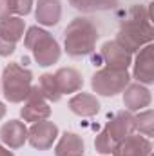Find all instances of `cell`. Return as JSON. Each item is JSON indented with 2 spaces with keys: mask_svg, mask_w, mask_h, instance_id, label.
<instances>
[{
  "mask_svg": "<svg viewBox=\"0 0 154 156\" xmlns=\"http://www.w3.org/2000/svg\"><path fill=\"white\" fill-rule=\"evenodd\" d=\"M152 35V20L149 16L147 5L136 4L127 9L123 18L120 20V31L116 37V44H120L127 53H136L143 45L151 44Z\"/></svg>",
  "mask_w": 154,
  "mask_h": 156,
  "instance_id": "cell-1",
  "label": "cell"
},
{
  "mask_svg": "<svg viewBox=\"0 0 154 156\" xmlns=\"http://www.w3.org/2000/svg\"><path fill=\"white\" fill-rule=\"evenodd\" d=\"M98 27L87 16H76L64 31V45L69 56H87L98 42Z\"/></svg>",
  "mask_w": 154,
  "mask_h": 156,
  "instance_id": "cell-2",
  "label": "cell"
},
{
  "mask_svg": "<svg viewBox=\"0 0 154 156\" xmlns=\"http://www.w3.org/2000/svg\"><path fill=\"white\" fill-rule=\"evenodd\" d=\"M0 83H2V93L7 102L22 104L33 87V73L22 67L18 62H11L5 66L0 76Z\"/></svg>",
  "mask_w": 154,
  "mask_h": 156,
  "instance_id": "cell-3",
  "label": "cell"
},
{
  "mask_svg": "<svg viewBox=\"0 0 154 156\" xmlns=\"http://www.w3.org/2000/svg\"><path fill=\"white\" fill-rule=\"evenodd\" d=\"M24 44L33 53V58L37 60V64L42 67L56 64L62 53L58 42L38 26H33L27 29V33L24 35Z\"/></svg>",
  "mask_w": 154,
  "mask_h": 156,
  "instance_id": "cell-4",
  "label": "cell"
},
{
  "mask_svg": "<svg viewBox=\"0 0 154 156\" xmlns=\"http://www.w3.org/2000/svg\"><path fill=\"white\" fill-rule=\"evenodd\" d=\"M129 83H131V75L127 73V69H113V67H103L96 71L91 80L93 91L102 96H116Z\"/></svg>",
  "mask_w": 154,
  "mask_h": 156,
  "instance_id": "cell-5",
  "label": "cell"
},
{
  "mask_svg": "<svg viewBox=\"0 0 154 156\" xmlns=\"http://www.w3.org/2000/svg\"><path fill=\"white\" fill-rule=\"evenodd\" d=\"M20 116L26 122H40V120H47L51 116V107L47 104V100L44 98V94L40 93L38 85H33L27 98L24 100V107L20 109Z\"/></svg>",
  "mask_w": 154,
  "mask_h": 156,
  "instance_id": "cell-6",
  "label": "cell"
},
{
  "mask_svg": "<svg viewBox=\"0 0 154 156\" xmlns=\"http://www.w3.org/2000/svg\"><path fill=\"white\" fill-rule=\"evenodd\" d=\"M56 136H58V127H56V123H53L49 120L35 122L31 125V129H27V142L38 151L51 149Z\"/></svg>",
  "mask_w": 154,
  "mask_h": 156,
  "instance_id": "cell-7",
  "label": "cell"
},
{
  "mask_svg": "<svg viewBox=\"0 0 154 156\" xmlns=\"http://www.w3.org/2000/svg\"><path fill=\"white\" fill-rule=\"evenodd\" d=\"M136 131L134 125V115L131 111H118L114 116L107 122V125L103 127V133L114 142L118 144L120 140H123L125 136L132 134Z\"/></svg>",
  "mask_w": 154,
  "mask_h": 156,
  "instance_id": "cell-8",
  "label": "cell"
},
{
  "mask_svg": "<svg viewBox=\"0 0 154 156\" xmlns=\"http://www.w3.org/2000/svg\"><path fill=\"white\" fill-rule=\"evenodd\" d=\"M152 154V144L147 136L140 134H129L123 140L116 144L113 156H151Z\"/></svg>",
  "mask_w": 154,
  "mask_h": 156,
  "instance_id": "cell-9",
  "label": "cell"
},
{
  "mask_svg": "<svg viewBox=\"0 0 154 156\" xmlns=\"http://www.w3.org/2000/svg\"><path fill=\"white\" fill-rule=\"evenodd\" d=\"M154 47L152 44L143 45L138 51V56L134 60V78L138 80V83L149 85L154 82Z\"/></svg>",
  "mask_w": 154,
  "mask_h": 156,
  "instance_id": "cell-10",
  "label": "cell"
},
{
  "mask_svg": "<svg viewBox=\"0 0 154 156\" xmlns=\"http://www.w3.org/2000/svg\"><path fill=\"white\" fill-rule=\"evenodd\" d=\"M100 56L105 62V67L113 69H127L132 64V55L127 53L120 44H116V40H109L102 45Z\"/></svg>",
  "mask_w": 154,
  "mask_h": 156,
  "instance_id": "cell-11",
  "label": "cell"
},
{
  "mask_svg": "<svg viewBox=\"0 0 154 156\" xmlns=\"http://www.w3.org/2000/svg\"><path fill=\"white\" fill-rule=\"evenodd\" d=\"M123 105L127 111H142L151 105V91L143 83H129L123 91Z\"/></svg>",
  "mask_w": 154,
  "mask_h": 156,
  "instance_id": "cell-12",
  "label": "cell"
},
{
  "mask_svg": "<svg viewBox=\"0 0 154 156\" xmlns=\"http://www.w3.org/2000/svg\"><path fill=\"white\" fill-rule=\"evenodd\" d=\"M0 140L9 149H18L27 142V127L18 120H9L0 127Z\"/></svg>",
  "mask_w": 154,
  "mask_h": 156,
  "instance_id": "cell-13",
  "label": "cell"
},
{
  "mask_svg": "<svg viewBox=\"0 0 154 156\" xmlns=\"http://www.w3.org/2000/svg\"><path fill=\"white\" fill-rule=\"evenodd\" d=\"M35 16L42 26H56L62 18V2L60 0H38Z\"/></svg>",
  "mask_w": 154,
  "mask_h": 156,
  "instance_id": "cell-14",
  "label": "cell"
},
{
  "mask_svg": "<svg viewBox=\"0 0 154 156\" xmlns=\"http://www.w3.org/2000/svg\"><path fill=\"white\" fill-rule=\"evenodd\" d=\"M54 80H56V85H58L62 94L76 93L83 85V78L75 67H60L54 73Z\"/></svg>",
  "mask_w": 154,
  "mask_h": 156,
  "instance_id": "cell-15",
  "label": "cell"
},
{
  "mask_svg": "<svg viewBox=\"0 0 154 156\" xmlns=\"http://www.w3.org/2000/svg\"><path fill=\"white\" fill-rule=\"evenodd\" d=\"M69 109L82 118L94 116L100 111V102L91 93H78L69 100Z\"/></svg>",
  "mask_w": 154,
  "mask_h": 156,
  "instance_id": "cell-16",
  "label": "cell"
},
{
  "mask_svg": "<svg viewBox=\"0 0 154 156\" xmlns=\"http://www.w3.org/2000/svg\"><path fill=\"white\" fill-rule=\"evenodd\" d=\"M83 153V140L75 133H64L54 147V156H78Z\"/></svg>",
  "mask_w": 154,
  "mask_h": 156,
  "instance_id": "cell-17",
  "label": "cell"
},
{
  "mask_svg": "<svg viewBox=\"0 0 154 156\" xmlns=\"http://www.w3.org/2000/svg\"><path fill=\"white\" fill-rule=\"evenodd\" d=\"M24 29H26V24L20 16H7L0 20V33L15 44L20 38H24Z\"/></svg>",
  "mask_w": 154,
  "mask_h": 156,
  "instance_id": "cell-18",
  "label": "cell"
},
{
  "mask_svg": "<svg viewBox=\"0 0 154 156\" xmlns=\"http://www.w3.org/2000/svg\"><path fill=\"white\" fill-rule=\"evenodd\" d=\"M38 89L47 102H58L62 98V93H60V89L56 85L54 75H51V73H44L38 78Z\"/></svg>",
  "mask_w": 154,
  "mask_h": 156,
  "instance_id": "cell-19",
  "label": "cell"
},
{
  "mask_svg": "<svg viewBox=\"0 0 154 156\" xmlns=\"http://www.w3.org/2000/svg\"><path fill=\"white\" fill-rule=\"evenodd\" d=\"M134 125H136V129L142 133V134H145V136H152L154 129V113L151 109H147V111H140V115H136L134 116Z\"/></svg>",
  "mask_w": 154,
  "mask_h": 156,
  "instance_id": "cell-20",
  "label": "cell"
},
{
  "mask_svg": "<svg viewBox=\"0 0 154 156\" xmlns=\"http://www.w3.org/2000/svg\"><path fill=\"white\" fill-rule=\"evenodd\" d=\"M94 147H96V151H98L100 154H111V153L114 151L116 144L102 131V133L96 136V140H94Z\"/></svg>",
  "mask_w": 154,
  "mask_h": 156,
  "instance_id": "cell-21",
  "label": "cell"
},
{
  "mask_svg": "<svg viewBox=\"0 0 154 156\" xmlns=\"http://www.w3.org/2000/svg\"><path fill=\"white\" fill-rule=\"evenodd\" d=\"M31 7H33V0H9V9H11V15L15 16H26L31 13Z\"/></svg>",
  "mask_w": 154,
  "mask_h": 156,
  "instance_id": "cell-22",
  "label": "cell"
},
{
  "mask_svg": "<svg viewBox=\"0 0 154 156\" xmlns=\"http://www.w3.org/2000/svg\"><path fill=\"white\" fill-rule=\"evenodd\" d=\"M118 5V0H91V11H109Z\"/></svg>",
  "mask_w": 154,
  "mask_h": 156,
  "instance_id": "cell-23",
  "label": "cell"
},
{
  "mask_svg": "<svg viewBox=\"0 0 154 156\" xmlns=\"http://www.w3.org/2000/svg\"><path fill=\"white\" fill-rule=\"evenodd\" d=\"M15 49H16V44L11 42L9 38H5L0 33V56H9V55L15 53Z\"/></svg>",
  "mask_w": 154,
  "mask_h": 156,
  "instance_id": "cell-24",
  "label": "cell"
},
{
  "mask_svg": "<svg viewBox=\"0 0 154 156\" xmlns=\"http://www.w3.org/2000/svg\"><path fill=\"white\" fill-rule=\"evenodd\" d=\"M69 4L78 11H91V0H69Z\"/></svg>",
  "mask_w": 154,
  "mask_h": 156,
  "instance_id": "cell-25",
  "label": "cell"
},
{
  "mask_svg": "<svg viewBox=\"0 0 154 156\" xmlns=\"http://www.w3.org/2000/svg\"><path fill=\"white\" fill-rule=\"evenodd\" d=\"M7 16H13L11 9H9V0H0V20H4Z\"/></svg>",
  "mask_w": 154,
  "mask_h": 156,
  "instance_id": "cell-26",
  "label": "cell"
},
{
  "mask_svg": "<svg viewBox=\"0 0 154 156\" xmlns=\"http://www.w3.org/2000/svg\"><path fill=\"white\" fill-rule=\"evenodd\" d=\"M0 156H15V154H13L9 149H5L4 145H0Z\"/></svg>",
  "mask_w": 154,
  "mask_h": 156,
  "instance_id": "cell-27",
  "label": "cell"
},
{
  "mask_svg": "<svg viewBox=\"0 0 154 156\" xmlns=\"http://www.w3.org/2000/svg\"><path fill=\"white\" fill-rule=\"evenodd\" d=\"M5 111H7V107H5V104L4 102H0V120L5 116Z\"/></svg>",
  "mask_w": 154,
  "mask_h": 156,
  "instance_id": "cell-28",
  "label": "cell"
},
{
  "mask_svg": "<svg viewBox=\"0 0 154 156\" xmlns=\"http://www.w3.org/2000/svg\"><path fill=\"white\" fill-rule=\"evenodd\" d=\"M0 89H2V83H0Z\"/></svg>",
  "mask_w": 154,
  "mask_h": 156,
  "instance_id": "cell-29",
  "label": "cell"
},
{
  "mask_svg": "<svg viewBox=\"0 0 154 156\" xmlns=\"http://www.w3.org/2000/svg\"><path fill=\"white\" fill-rule=\"evenodd\" d=\"M78 156H82V154H78Z\"/></svg>",
  "mask_w": 154,
  "mask_h": 156,
  "instance_id": "cell-30",
  "label": "cell"
},
{
  "mask_svg": "<svg viewBox=\"0 0 154 156\" xmlns=\"http://www.w3.org/2000/svg\"><path fill=\"white\" fill-rule=\"evenodd\" d=\"M151 156H152V154H151Z\"/></svg>",
  "mask_w": 154,
  "mask_h": 156,
  "instance_id": "cell-31",
  "label": "cell"
}]
</instances>
